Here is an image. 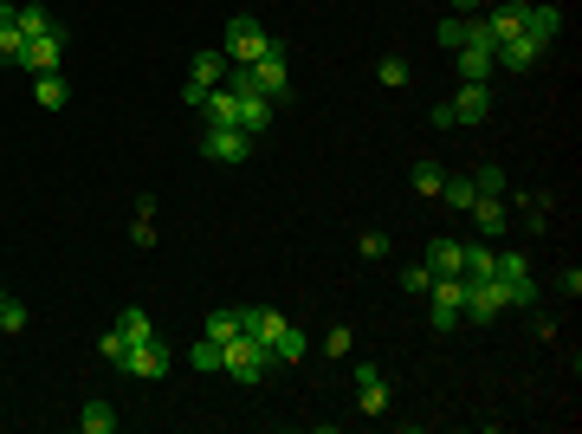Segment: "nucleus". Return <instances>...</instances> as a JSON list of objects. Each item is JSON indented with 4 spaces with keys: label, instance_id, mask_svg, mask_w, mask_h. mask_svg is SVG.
Instances as JSON below:
<instances>
[{
    "label": "nucleus",
    "instance_id": "f257e3e1",
    "mask_svg": "<svg viewBox=\"0 0 582 434\" xmlns=\"http://www.w3.org/2000/svg\"><path fill=\"white\" fill-rule=\"evenodd\" d=\"M220 52H227V65H253V59L272 52V33L253 20V13H233V20H227V46H220Z\"/></svg>",
    "mask_w": 582,
    "mask_h": 434
},
{
    "label": "nucleus",
    "instance_id": "f03ea898",
    "mask_svg": "<svg viewBox=\"0 0 582 434\" xmlns=\"http://www.w3.org/2000/svg\"><path fill=\"white\" fill-rule=\"evenodd\" d=\"M427 318H434V331H453V324L466 318V273H453V279H434L427 286Z\"/></svg>",
    "mask_w": 582,
    "mask_h": 434
},
{
    "label": "nucleus",
    "instance_id": "7ed1b4c3",
    "mask_svg": "<svg viewBox=\"0 0 582 434\" xmlns=\"http://www.w3.org/2000/svg\"><path fill=\"white\" fill-rule=\"evenodd\" d=\"M220 350H227V376H233V383H259V376H266V363H272V350L266 344H259V337H233V344H220Z\"/></svg>",
    "mask_w": 582,
    "mask_h": 434
},
{
    "label": "nucleus",
    "instance_id": "20e7f679",
    "mask_svg": "<svg viewBox=\"0 0 582 434\" xmlns=\"http://www.w3.org/2000/svg\"><path fill=\"white\" fill-rule=\"evenodd\" d=\"M253 85H259V98H272L279 104L285 91H291V65H285V39H272V52L266 59H253Z\"/></svg>",
    "mask_w": 582,
    "mask_h": 434
},
{
    "label": "nucleus",
    "instance_id": "39448f33",
    "mask_svg": "<svg viewBox=\"0 0 582 434\" xmlns=\"http://www.w3.org/2000/svg\"><path fill=\"white\" fill-rule=\"evenodd\" d=\"M498 311H511V292L498 279H466V318L473 324H492Z\"/></svg>",
    "mask_w": 582,
    "mask_h": 434
},
{
    "label": "nucleus",
    "instance_id": "423d86ee",
    "mask_svg": "<svg viewBox=\"0 0 582 434\" xmlns=\"http://www.w3.org/2000/svg\"><path fill=\"white\" fill-rule=\"evenodd\" d=\"M169 344L162 337H149V344H130V357H123V370L130 376H143V383H156V376H169Z\"/></svg>",
    "mask_w": 582,
    "mask_h": 434
},
{
    "label": "nucleus",
    "instance_id": "0eeeda50",
    "mask_svg": "<svg viewBox=\"0 0 582 434\" xmlns=\"http://www.w3.org/2000/svg\"><path fill=\"white\" fill-rule=\"evenodd\" d=\"M356 409H363V415H388V376H382V363H356Z\"/></svg>",
    "mask_w": 582,
    "mask_h": 434
},
{
    "label": "nucleus",
    "instance_id": "6e6552de",
    "mask_svg": "<svg viewBox=\"0 0 582 434\" xmlns=\"http://www.w3.org/2000/svg\"><path fill=\"white\" fill-rule=\"evenodd\" d=\"M201 156H214V162H246V156H253V137H246V130H201Z\"/></svg>",
    "mask_w": 582,
    "mask_h": 434
},
{
    "label": "nucleus",
    "instance_id": "1a4fd4ad",
    "mask_svg": "<svg viewBox=\"0 0 582 434\" xmlns=\"http://www.w3.org/2000/svg\"><path fill=\"white\" fill-rule=\"evenodd\" d=\"M59 52H65V26H52V33H39V39H26V65L20 72H59Z\"/></svg>",
    "mask_w": 582,
    "mask_h": 434
},
{
    "label": "nucleus",
    "instance_id": "9d476101",
    "mask_svg": "<svg viewBox=\"0 0 582 434\" xmlns=\"http://www.w3.org/2000/svg\"><path fill=\"white\" fill-rule=\"evenodd\" d=\"M544 52H550V46H537L531 33H511V39H498V52H492V59L505 65V72H531V65L544 59Z\"/></svg>",
    "mask_w": 582,
    "mask_h": 434
},
{
    "label": "nucleus",
    "instance_id": "9b49d317",
    "mask_svg": "<svg viewBox=\"0 0 582 434\" xmlns=\"http://www.w3.org/2000/svg\"><path fill=\"white\" fill-rule=\"evenodd\" d=\"M524 20H531V0H492V7H485V26H492V39L524 33Z\"/></svg>",
    "mask_w": 582,
    "mask_h": 434
},
{
    "label": "nucleus",
    "instance_id": "f8f14e48",
    "mask_svg": "<svg viewBox=\"0 0 582 434\" xmlns=\"http://www.w3.org/2000/svg\"><path fill=\"white\" fill-rule=\"evenodd\" d=\"M447 111H453V124H485L492 117V85H460V98Z\"/></svg>",
    "mask_w": 582,
    "mask_h": 434
},
{
    "label": "nucleus",
    "instance_id": "ddd939ff",
    "mask_svg": "<svg viewBox=\"0 0 582 434\" xmlns=\"http://www.w3.org/2000/svg\"><path fill=\"white\" fill-rule=\"evenodd\" d=\"M524 33H531L537 46H557V33H563V7H550V0H531V20H524Z\"/></svg>",
    "mask_w": 582,
    "mask_h": 434
},
{
    "label": "nucleus",
    "instance_id": "4468645a",
    "mask_svg": "<svg viewBox=\"0 0 582 434\" xmlns=\"http://www.w3.org/2000/svg\"><path fill=\"white\" fill-rule=\"evenodd\" d=\"M466 214H473V221H479V234H492V240L511 227V208H505V195H479Z\"/></svg>",
    "mask_w": 582,
    "mask_h": 434
},
{
    "label": "nucleus",
    "instance_id": "2eb2a0df",
    "mask_svg": "<svg viewBox=\"0 0 582 434\" xmlns=\"http://www.w3.org/2000/svg\"><path fill=\"white\" fill-rule=\"evenodd\" d=\"M233 130H246V137H266L272 130V98H240V117H233Z\"/></svg>",
    "mask_w": 582,
    "mask_h": 434
},
{
    "label": "nucleus",
    "instance_id": "dca6fc26",
    "mask_svg": "<svg viewBox=\"0 0 582 434\" xmlns=\"http://www.w3.org/2000/svg\"><path fill=\"white\" fill-rule=\"evenodd\" d=\"M220 78H227V52H194V65H188V85L214 91Z\"/></svg>",
    "mask_w": 582,
    "mask_h": 434
},
{
    "label": "nucleus",
    "instance_id": "f3484780",
    "mask_svg": "<svg viewBox=\"0 0 582 434\" xmlns=\"http://www.w3.org/2000/svg\"><path fill=\"white\" fill-rule=\"evenodd\" d=\"M460 253H466V240H434V247H427V273L453 279V273H460Z\"/></svg>",
    "mask_w": 582,
    "mask_h": 434
},
{
    "label": "nucleus",
    "instance_id": "a211bd4d",
    "mask_svg": "<svg viewBox=\"0 0 582 434\" xmlns=\"http://www.w3.org/2000/svg\"><path fill=\"white\" fill-rule=\"evenodd\" d=\"M266 350H272V357H279V363H298V357H304V350H311V344H304V331H298V324L285 318L279 331H272V344H266Z\"/></svg>",
    "mask_w": 582,
    "mask_h": 434
},
{
    "label": "nucleus",
    "instance_id": "6ab92c4d",
    "mask_svg": "<svg viewBox=\"0 0 582 434\" xmlns=\"http://www.w3.org/2000/svg\"><path fill=\"white\" fill-rule=\"evenodd\" d=\"M460 273H466V279H498V253H492V247H479V240H473V247L460 253Z\"/></svg>",
    "mask_w": 582,
    "mask_h": 434
},
{
    "label": "nucleus",
    "instance_id": "aec40b11",
    "mask_svg": "<svg viewBox=\"0 0 582 434\" xmlns=\"http://www.w3.org/2000/svg\"><path fill=\"white\" fill-rule=\"evenodd\" d=\"M279 324H285V311H266V305H259V311H240V331L259 337V344H272V331H279Z\"/></svg>",
    "mask_w": 582,
    "mask_h": 434
},
{
    "label": "nucleus",
    "instance_id": "412c9836",
    "mask_svg": "<svg viewBox=\"0 0 582 434\" xmlns=\"http://www.w3.org/2000/svg\"><path fill=\"white\" fill-rule=\"evenodd\" d=\"M65 98H72V91H65L59 72H39V78H33V104H46V111H65Z\"/></svg>",
    "mask_w": 582,
    "mask_h": 434
},
{
    "label": "nucleus",
    "instance_id": "4be33fe9",
    "mask_svg": "<svg viewBox=\"0 0 582 434\" xmlns=\"http://www.w3.org/2000/svg\"><path fill=\"white\" fill-rule=\"evenodd\" d=\"M78 428L85 434H117V409H110V402H85V409H78Z\"/></svg>",
    "mask_w": 582,
    "mask_h": 434
},
{
    "label": "nucleus",
    "instance_id": "5701e85b",
    "mask_svg": "<svg viewBox=\"0 0 582 434\" xmlns=\"http://www.w3.org/2000/svg\"><path fill=\"white\" fill-rule=\"evenodd\" d=\"M117 331L130 337V344H149V337H156V324H149V311H136V305H123L117 311Z\"/></svg>",
    "mask_w": 582,
    "mask_h": 434
},
{
    "label": "nucleus",
    "instance_id": "b1692460",
    "mask_svg": "<svg viewBox=\"0 0 582 434\" xmlns=\"http://www.w3.org/2000/svg\"><path fill=\"white\" fill-rule=\"evenodd\" d=\"M130 240H136V247H156V195L136 201V227H130Z\"/></svg>",
    "mask_w": 582,
    "mask_h": 434
},
{
    "label": "nucleus",
    "instance_id": "393cba45",
    "mask_svg": "<svg viewBox=\"0 0 582 434\" xmlns=\"http://www.w3.org/2000/svg\"><path fill=\"white\" fill-rule=\"evenodd\" d=\"M440 188H447V169H440V162H414V195L440 201Z\"/></svg>",
    "mask_w": 582,
    "mask_h": 434
},
{
    "label": "nucleus",
    "instance_id": "a878e982",
    "mask_svg": "<svg viewBox=\"0 0 582 434\" xmlns=\"http://www.w3.org/2000/svg\"><path fill=\"white\" fill-rule=\"evenodd\" d=\"M440 201H447V208H473V201H479V188H473V175H447V188H440Z\"/></svg>",
    "mask_w": 582,
    "mask_h": 434
},
{
    "label": "nucleus",
    "instance_id": "bb28decb",
    "mask_svg": "<svg viewBox=\"0 0 582 434\" xmlns=\"http://www.w3.org/2000/svg\"><path fill=\"white\" fill-rule=\"evenodd\" d=\"M188 363H194V370H201V376H214V370H227V350H220L214 337H201V344L188 350Z\"/></svg>",
    "mask_w": 582,
    "mask_h": 434
},
{
    "label": "nucleus",
    "instance_id": "cd10ccee",
    "mask_svg": "<svg viewBox=\"0 0 582 434\" xmlns=\"http://www.w3.org/2000/svg\"><path fill=\"white\" fill-rule=\"evenodd\" d=\"M466 33H473V13H453V20H440V46H447V52H460L466 46Z\"/></svg>",
    "mask_w": 582,
    "mask_h": 434
},
{
    "label": "nucleus",
    "instance_id": "c85d7f7f",
    "mask_svg": "<svg viewBox=\"0 0 582 434\" xmlns=\"http://www.w3.org/2000/svg\"><path fill=\"white\" fill-rule=\"evenodd\" d=\"M207 337H214V344H233V337H240V305L214 311V318H207Z\"/></svg>",
    "mask_w": 582,
    "mask_h": 434
},
{
    "label": "nucleus",
    "instance_id": "c756f323",
    "mask_svg": "<svg viewBox=\"0 0 582 434\" xmlns=\"http://www.w3.org/2000/svg\"><path fill=\"white\" fill-rule=\"evenodd\" d=\"M0 65H26V33L20 26H0Z\"/></svg>",
    "mask_w": 582,
    "mask_h": 434
},
{
    "label": "nucleus",
    "instance_id": "7c9ffc66",
    "mask_svg": "<svg viewBox=\"0 0 582 434\" xmlns=\"http://www.w3.org/2000/svg\"><path fill=\"white\" fill-rule=\"evenodd\" d=\"M13 26H20L26 39H39V33H52V13H46V7H33V0H26V7H20V20H13Z\"/></svg>",
    "mask_w": 582,
    "mask_h": 434
},
{
    "label": "nucleus",
    "instance_id": "2f4dec72",
    "mask_svg": "<svg viewBox=\"0 0 582 434\" xmlns=\"http://www.w3.org/2000/svg\"><path fill=\"white\" fill-rule=\"evenodd\" d=\"M13 331H26V305L0 292V337H13Z\"/></svg>",
    "mask_w": 582,
    "mask_h": 434
},
{
    "label": "nucleus",
    "instance_id": "473e14b6",
    "mask_svg": "<svg viewBox=\"0 0 582 434\" xmlns=\"http://www.w3.org/2000/svg\"><path fill=\"white\" fill-rule=\"evenodd\" d=\"M97 350H104V363H117V370H123V357H130V337H123L117 324H110V331L97 337Z\"/></svg>",
    "mask_w": 582,
    "mask_h": 434
},
{
    "label": "nucleus",
    "instance_id": "72a5a7b5",
    "mask_svg": "<svg viewBox=\"0 0 582 434\" xmlns=\"http://www.w3.org/2000/svg\"><path fill=\"white\" fill-rule=\"evenodd\" d=\"M376 78H382L388 91H401V85H408V59H401V52H388V59L376 65Z\"/></svg>",
    "mask_w": 582,
    "mask_h": 434
},
{
    "label": "nucleus",
    "instance_id": "f704fd0d",
    "mask_svg": "<svg viewBox=\"0 0 582 434\" xmlns=\"http://www.w3.org/2000/svg\"><path fill=\"white\" fill-rule=\"evenodd\" d=\"M427 286H434L427 266H401V292H408V298H427Z\"/></svg>",
    "mask_w": 582,
    "mask_h": 434
},
{
    "label": "nucleus",
    "instance_id": "c9c22d12",
    "mask_svg": "<svg viewBox=\"0 0 582 434\" xmlns=\"http://www.w3.org/2000/svg\"><path fill=\"white\" fill-rule=\"evenodd\" d=\"M473 188H479V195H505V169H498V162H485V169L473 175Z\"/></svg>",
    "mask_w": 582,
    "mask_h": 434
},
{
    "label": "nucleus",
    "instance_id": "e433bc0d",
    "mask_svg": "<svg viewBox=\"0 0 582 434\" xmlns=\"http://www.w3.org/2000/svg\"><path fill=\"white\" fill-rule=\"evenodd\" d=\"M350 344H356V337H350V331H343V324H337V331H330V337H324V350H330V357H350Z\"/></svg>",
    "mask_w": 582,
    "mask_h": 434
},
{
    "label": "nucleus",
    "instance_id": "4c0bfd02",
    "mask_svg": "<svg viewBox=\"0 0 582 434\" xmlns=\"http://www.w3.org/2000/svg\"><path fill=\"white\" fill-rule=\"evenodd\" d=\"M382 253H388V234H376V227H369V234H363V260H382Z\"/></svg>",
    "mask_w": 582,
    "mask_h": 434
},
{
    "label": "nucleus",
    "instance_id": "58836bf2",
    "mask_svg": "<svg viewBox=\"0 0 582 434\" xmlns=\"http://www.w3.org/2000/svg\"><path fill=\"white\" fill-rule=\"evenodd\" d=\"M20 20V0H0V26H13Z\"/></svg>",
    "mask_w": 582,
    "mask_h": 434
},
{
    "label": "nucleus",
    "instance_id": "ea45409f",
    "mask_svg": "<svg viewBox=\"0 0 582 434\" xmlns=\"http://www.w3.org/2000/svg\"><path fill=\"white\" fill-rule=\"evenodd\" d=\"M453 7H460V13H485V0H453Z\"/></svg>",
    "mask_w": 582,
    "mask_h": 434
}]
</instances>
